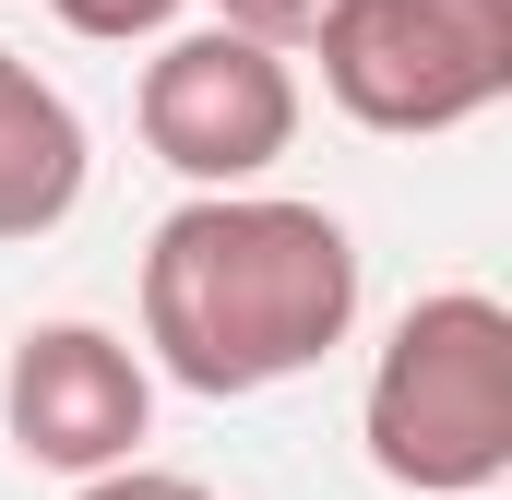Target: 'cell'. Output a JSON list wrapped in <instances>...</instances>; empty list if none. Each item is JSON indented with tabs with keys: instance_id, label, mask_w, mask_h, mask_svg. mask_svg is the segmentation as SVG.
<instances>
[{
	"instance_id": "obj_1",
	"label": "cell",
	"mask_w": 512,
	"mask_h": 500,
	"mask_svg": "<svg viewBox=\"0 0 512 500\" xmlns=\"http://www.w3.org/2000/svg\"><path fill=\"white\" fill-rule=\"evenodd\" d=\"M358 334V239L298 191H191L143 239V370L239 405Z\"/></svg>"
},
{
	"instance_id": "obj_8",
	"label": "cell",
	"mask_w": 512,
	"mask_h": 500,
	"mask_svg": "<svg viewBox=\"0 0 512 500\" xmlns=\"http://www.w3.org/2000/svg\"><path fill=\"white\" fill-rule=\"evenodd\" d=\"M334 0H215V24H239L262 48H310V24H322Z\"/></svg>"
},
{
	"instance_id": "obj_4",
	"label": "cell",
	"mask_w": 512,
	"mask_h": 500,
	"mask_svg": "<svg viewBox=\"0 0 512 500\" xmlns=\"http://www.w3.org/2000/svg\"><path fill=\"white\" fill-rule=\"evenodd\" d=\"M131 120L155 143V167H179L191 191H239L298 143V72H286V48H262L239 24H191V36L167 24Z\"/></svg>"
},
{
	"instance_id": "obj_6",
	"label": "cell",
	"mask_w": 512,
	"mask_h": 500,
	"mask_svg": "<svg viewBox=\"0 0 512 500\" xmlns=\"http://www.w3.org/2000/svg\"><path fill=\"white\" fill-rule=\"evenodd\" d=\"M84 108L24 60V48H0V250L12 239H48L72 203H84Z\"/></svg>"
},
{
	"instance_id": "obj_5",
	"label": "cell",
	"mask_w": 512,
	"mask_h": 500,
	"mask_svg": "<svg viewBox=\"0 0 512 500\" xmlns=\"http://www.w3.org/2000/svg\"><path fill=\"white\" fill-rule=\"evenodd\" d=\"M0 429L48 477L131 465L143 429H155V370H143V346H120L108 322H36L12 346V370H0Z\"/></svg>"
},
{
	"instance_id": "obj_3",
	"label": "cell",
	"mask_w": 512,
	"mask_h": 500,
	"mask_svg": "<svg viewBox=\"0 0 512 500\" xmlns=\"http://www.w3.org/2000/svg\"><path fill=\"white\" fill-rule=\"evenodd\" d=\"M310 48H322V96L393 143L465 131L512 96V0H334Z\"/></svg>"
},
{
	"instance_id": "obj_7",
	"label": "cell",
	"mask_w": 512,
	"mask_h": 500,
	"mask_svg": "<svg viewBox=\"0 0 512 500\" xmlns=\"http://www.w3.org/2000/svg\"><path fill=\"white\" fill-rule=\"evenodd\" d=\"M72 36H96V48H155L167 24H179V0H48Z\"/></svg>"
},
{
	"instance_id": "obj_9",
	"label": "cell",
	"mask_w": 512,
	"mask_h": 500,
	"mask_svg": "<svg viewBox=\"0 0 512 500\" xmlns=\"http://www.w3.org/2000/svg\"><path fill=\"white\" fill-rule=\"evenodd\" d=\"M72 500H215V489H203V477H167V465H143V453H131V465H96Z\"/></svg>"
},
{
	"instance_id": "obj_2",
	"label": "cell",
	"mask_w": 512,
	"mask_h": 500,
	"mask_svg": "<svg viewBox=\"0 0 512 500\" xmlns=\"http://www.w3.org/2000/svg\"><path fill=\"white\" fill-rule=\"evenodd\" d=\"M358 441L417 500H489L512 477V310L489 286H429L382 334Z\"/></svg>"
}]
</instances>
